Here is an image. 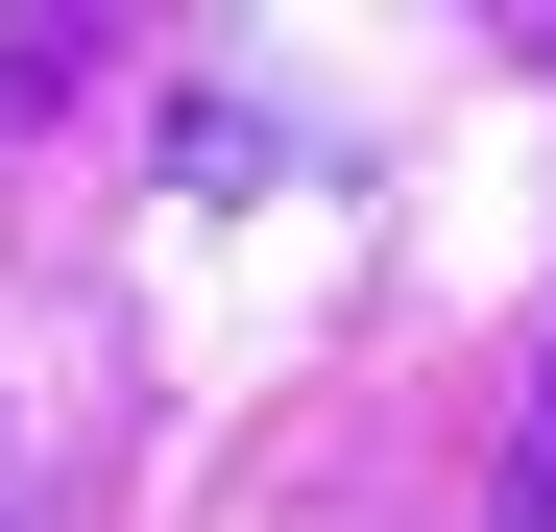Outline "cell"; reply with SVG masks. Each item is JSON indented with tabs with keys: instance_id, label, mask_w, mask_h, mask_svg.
Segmentation results:
<instances>
[{
	"instance_id": "7a4b0ae2",
	"label": "cell",
	"mask_w": 556,
	"mask_h": 532,
	"mask_svg": "<svg viewBox=\"0 0 556 532\" xmlns=\"http://www.w3.org/2000/svg\"><path fill=\"white\" fill-rule=\"evenodd\" d=\"M0 532H25V435H0Z\"/></svg>"
},
{
	"instance_id": "6da1fadb",
	"label": "cell",
	"mask_w": 556,
	"mask_h": 532,
	"mask_svg": "<svg viewBox=\"0 0 556 532\" xmlns=\"http://www.w3.org/2000/svg\"><path fill=\"white\" fill-rule=\"evenodd\" d=\"M484 532H556V364H532V435H508V484H484Z\"/></svg>"
}]
</instances>
